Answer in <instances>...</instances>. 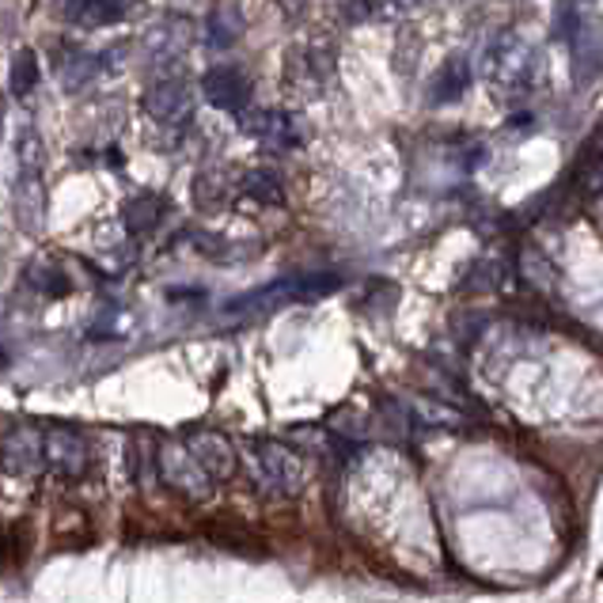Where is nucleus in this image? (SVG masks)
<instances>
[{
	"mask_svg": "<svg viewBox=\"0 0 603 603\" xmlns=\"http://www.w3.org/2000/svg\"><path fill=\"white\" fill-rule=\"evenodd\" d=\"M248 471L255 486L269 497H297L304 490L307 467L289 444L281 441H251L248 444Z\"/></svg>",
	"mask_w": 603,
	"mask_h": 603,
	"instance_id": "obj_1",
	"label": "nucleus"
},
{
	"mask_svg": "<svg viewBox=\"0 0 603 603\" xmlns=\"http://www.w3.org/2000/svg\"><path fill=\"white\" fill-rule=\"evenodd\" d=\"M156 474L174 490L182 494L186 502H209L213 497V474L190 456V448L182 441H168L156 448Z\"/></svg>",
	"mask_w": 603,
	"mask_h": 603,
	"instance_id": "obj_2",
	"label": "nucleus"
},
{
	"mask_svg": "<svg viewBox=\"0 0 603 603\" xmlns=\"http://www.w3.org/2000/svg\"><path fill=\"white\" fill-rule=\"evenodd\" d=\"M482 73L502 87H531L535 84V58L517 35H502L482 53Z\"/></svg>",
	"mask_w": 603,
	"mask_h": 603,
	"instance_id": "obj_3",
	"label": "nucleus"
},
{
	"mask_svg": "<svg viewBox=\"0 0 603 603\" xmlns=\"http://www.w3.org/2000/svg\"><path fill=\"white\" fill-rule=\"evenodd\" d=\"M43 459L58 479H84L92 471V444L81 430L50 425L43 430Z\"/></svg>",
	"mask_w": 603,
	"mask_h": 603,
	"instance_id": "obj_4",
	"label": "nucleus"
},
{
	"mask_svg": "<svg viewBox=\"0 0 603 603\" xmlns=\"http://www.w3.org/2000/svg\"><path fill=\"white\" fill-rule=\"evenodd\" d=\"M141 107H145V114L153 118V122L182 130V125L190 122V114H194V92H190V84L182 81V76H171V73L156 76V81L145 87Z\"/></svg>",
	"mask_w": 603,
	"mask_h": 603,
	"instance_id": "obj_5",
	"label": "nucleus"
},
{
	"mask_svg": "<svg viewBox=\"0 0 603 603\" xmlns=\"http://www.w3.org/2000/svg\"><path fill=\"white\" fill-rule=\"evenodd\" d=\"M0 467H4L12 479H35L46 467L43 459V430L35 425H15L0 436Z\"/></svg>",
	"mask_w": 603,
	"mask_h": 603,
	"instance_id": "obj_6",
	"label": "nucleus"
},
{
	"mask_svg": "<svg viewBox=\"0 0 603 603\" xmlns=\"http://www.w3.org/2000/svg\"><path fill=\"white\" fill-rule=\"evenodd\" d=\"M202 95L209 107L225 110V114H243L251 107V81L236 65H213L202 76Z\"/></svg>",
	"mask_w": 603,
	"mask_h": 603,
	"instance_id": "obj_7",
	"label": "nucleus"
},
{
	"mask_svg": "<svg viewBox=\"0 0 603 603\" xmlns=\"http://www.w3.org/2000/svg\"><path fill=\"white\" fill-rule=\"evenodd\" d=\"M243 130L258 141V145H277V148H292V145H304V130L300 122L289 114V110H277V107H262V110H243L240 114Z\"/></svg>",
	"mask_w": 603,
	"mask_h": 603,
	"instance_id": "obj_8",
	"label": "nucleus"
},
{
	"mask_svg": "<svg viewBox=\"0 0 603 603\" xmlns=\"http://www.w3.org/2000/svg\"><path fill=\"white\" fill-rule=\"evenodd\" d=\"M182 444L190 448V456L213 474V479H232L236 467H240V456H236V444L228 441L225 433L217 430H190L182 436Z\"/></svg>",
	"mask_w": 603,
	"mask_h": 603,
	"instance_id": "obj_9",
	"label": "nucleus"
},
{
	"mask_svg": "<svg viewBox=\"0 0 603 603\" xmlns=\"http://www.w3.org/2000/svg\"><path fill=\"white\" fill-rule=\"evenodd\" d=\"M15 217L27 232H38L46 217V186H43V168H20L15 174Z\"/></svg>",
	"mask_w": 603,
	"mask_h": 603,
	"instance_id": "obj_10",
	"label": "nucleus"
},
{
	"mask_svg": "<svg viewBox=\"0 0 603 603\" xmlns=\"http://www.w3.org/2000/svg\"><path fill=\"white\" fill-rule=\"evenodd\" d=\"M164 217H168V197L148 194V190L133 194L130 202H125V209H122V220H125V228H130L133 236L156 232V228L164 225Z\"/></svg>",
	"mask_w": 603,
	"mask_h": 603,
	"instance_id": "obj_11",
	"label": "nucleus"
},
{
	"mask_svg": "<svg viewBox=\"0 0 603 603\" xmlns=\"http://www.w3.org/2000/svg\"><path fill=\"white\" fill-rule=\"evenodd\" d=\"M23 281H27V289H35L38 297H69L73 292V281H69V274L61 269V262L53 258H35L27 269H23Z\"/></svg>",
	"mask_w": 603,
	"mask_h": 603,
	"instance_id": "obj_12",
	"label": "nucleus"
},
{
	"mask_svg": "<svg viewBox=\"0 0 603 603\" xmlns=\"http://www.w3.org/2000/svg\"><path fill=\"white\" fill-rule=\"evenodd\" d=\"M240 194L248 197V202H255V205H269V209L285 205L281 179H277L274 171H266V168H255V171L243 174V179H240Z\"/></svg>",
	"mask_w": 603,
	"mask_h": 603,
	"instance_id": "obj_13",
	"label": "nucleus"
},
{
	"mask_svg": "<svg viewBox=\"0 0 603 603\" xmlns=\"http://www.w3.org/2000/svg\"><path fill=\"white\" fill-rule=\"evenodd\" d=\"M130 0H69L65 12L73 23H87V27H99V23H114L125 15Z\"/></svg>",
	"mask_w": 603,
	"mask_h": 603,
	"instance_id": "obj_14",
	"label": "nucleus"
},
{
	"mask_svg": "<svg viewBox=\"0 0 603 603\" xmlns=\"http://www.w3.org/2000/svg\"><path fill=\"white\" fill-rule=\"evenodd\" d=\"M240 35H243V20L236 8H217V12L205 20V43H209L213 50H228Z\"/></svg>",
	"mask_w": 603,
	"mask_h": 603,
	"instance_id": "obj_15",
	"label": "nucleus"
},
{
	"mask_svg": "<svg viewBox=\"0 0 603 603\" xmlns=\"http://www.w3.org/2000/svg\"><path fill=\"white\" fill-rule=\"evenodd\" d=\"M467 84H471V73H467V61H463V58L444 61V69L436 73V81H433V99H436V102H456L459 95L467 92Z\"/></svg>",
	"mask_w": 603,
	"mask_h": 603,
	"instance_id": "obj_16",
	"label": "nucleus"
},
{
	"mask_svg": "<svg viewBox=\"0 0 603 603\" xmlns=\"http://www.w3.org/2000/svg\"><path fill=\"white\" fill-rule=\"evenodd\" d=\"M289 285V300H315V297H330V292L342 289V277L338 274H300V277H285Z\"/></svg>",
	"mask_w": 603,
	"mask_h": 603,
	"instance_id": "obj_17",
	"label": "nucleus"
},
{
	"mask_svg": "<svg viewBox=\"0 0 603 603\" xmlns=\"http://www.w3.org/2000/svg\"><path fill=\"white\" fill-rule=\"evenodd\" d=\"M38 76H43V69H38V53L35 50H20L12 58V73H8V87H12L15 99H27L31 92H35Z\"/></svg>",
	"mask_w": 603,
	"mask_h": 603,
	"instance_id": "obj_18",
	"label": "nucleus"
},
{
	"mask_svg": "<svg viewBox=\"0 0 603 603\" xmlns=\"http://www.w3.org/2000/svg\"><path fill=\"white\" fill-rule=\"evenodd\" d=\"M130 474H133V482L145 490L156 482V451L148 448V436L130 441Z\"/></svg>",
	"mask_w": 603,
	"mask_h": 603,
	"instance_id": "obj_19",
	"label": "nucleus"
},
{
	"mask_svg": "<svg viewBox=\"0 0 603 603\" xmlns=\"http://www.w3.org/2000/svg\"><path fill=\"white\" fill-rule=\"evenodd\" d=\"M228 194H232V186L225 182V174L202 171L194 179V197H197V205H205V209H217V205H225Z\"/></svg>",
	"mask_w": 603,
	"mask_h": 603,
	"instance_id": "obj_20",
	"label": "nucleus"
},
{
	"mask_svg": "<svg viewBox=\"0 0 603 603\" xmlns=\"http://www.w3.org/2000/svg\"><path fill=\"white\" fill-rule=\"evenodd\" d=\"M15 160H20V168H43V141H38L35 125H23L20 145H15Z\"/></svg>",
	"mask_w": 603,
	"mask_h": 603,
	"instance_id": "obj_21",
	"label": "nucleus"
},
{
	"mask_svg": "<svg viewBox=\"0 0 603 603\" xmlns=\"http://www.w3.org/2000/svg\"><path fill=\"white\" fill-rule=\"evenodd\" d=\"M387 12H395L387 0H349L346 4L349 23H376V20H384Z\"/></svg>",
	"mask_w": 603,
	"mask_h": 603,
	"instance_id": "obj_22",
	"label": "nucleus"
},
{
	"mask_svg": "<svg viewBox=\"0 0 603 603\" xmlns=\"http://www.w3.org/2000/svg\"><path fill=\"white\" fill-rule=\"evenodd\" d=\"M99 65H102V61H99V58H92V53H76L73 65L65 69V81H69V87L87 84L95 73H99Z\"/></svg>",
	"mask_w": 603,
	"mask_h": 603,
	"instance_id": "obj_23",
	"label": "nucleus"
},
{
	"mask_svg": "<svg viewBox=\"0 0 603 603\" xmlns=\"http://www.w3.org/2000/svg\"><path fill=\"white\" fill-rule=\"evenodd\" d=\"M194 248L202 251V255H209V258H220V255H225V240H217L213 232H197V236H194Z\"/></svg>",
	"mask_w": 603,
	"mask_h": 603,
	"instance_id": "obj_24",
	"label": "nucleus"
},
{
	"mask_svg": "<svg viewBox=\"0 0 603 603\" xmlns=\"http://www.w3.org/2000/svg\"><path fill=\"white\" fill-rule=\"evenodd\" d=\"M281 4V12L289 15V20H300V15L307 12V0H277Z\"/></svg>",
	"mask_w": 603,
	"mask_h": 603,
	"instance_id": "obj_25",
	"label": "nucleus"
}]
</instances>
